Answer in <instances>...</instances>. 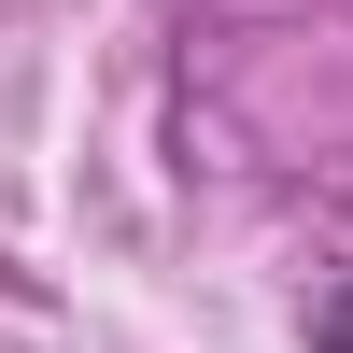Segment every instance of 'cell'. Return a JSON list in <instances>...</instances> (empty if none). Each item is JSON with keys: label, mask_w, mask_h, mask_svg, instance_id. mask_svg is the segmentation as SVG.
Returning <instances> with one entry per match:
<instances>
[{"label": "cell", "mask_w": 353, "mask_h": 353, "mask_svg": "<svg viewBox=\"0 0 353 353\" xmlns=\"http://www.w3.org/2000/svg\"><path fill=\"white\" fill-rule=\"evenodd\" d=\"M311 353H353V269L325 283V297H311Z\"/></svg>", "instance_id": "6da1fadb"}]
</instances>
